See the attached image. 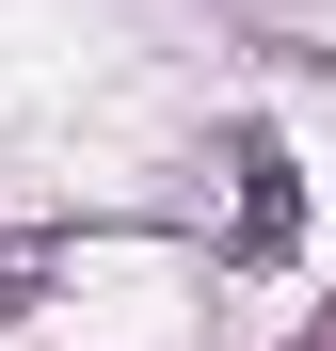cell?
<instances>
[{"instance_id":"6da1fadb","label":"cell","mask_w":336,"mask_h":351,"mask_svg":"<svg viewBox=\"0 0 336 351\" xmlns=\"http://www.w3.org/2000/svg\"><path fill=\"white\" fill-rule=\"evenodd\" d=\"M289 240H304V176L272 128H240V256H289Z\"/></svg>"}]
</instances>
